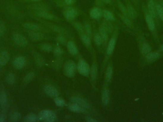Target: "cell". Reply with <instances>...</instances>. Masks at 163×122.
<instances>
[{"instance_id": "cell-32", "label": "cell", "mask_w": 163, "mask_h": 122, "mask_svg": "<svg viewBox=\"0 0 163 122\" xmlns=\"http://www.w3.org/2000/svg\"><path fill=\"white\" fill-rule=\"evenodd\" d=\"M115 4L117 7L118 8L119 11H120V12L125 15L128 16V12H127V10L126 5H124L121 0H115Z\"/></svg>"}, {"instance_id": "cell-39", "label": "cell", "mask_w": 163, "mask_h": 122, "mask_svg": "<svg viewBox=\"0 0 163 122\" xmlns=\"http://www.w3.org/2000/svg\"><path fill=\"white\" fill-rule=\"evenodd\" d=\"M53 52V55L56 57H61L64 53L63 49L58 45L54 46Z\"/></svg>"}, {"instance_id": "cell-4", "label": "cell", "mask_w": 163, "mask_h": 122, "mask_svg": "<svg viewBox=\"0 0 163 122\" xmlns=\"http://www.w3.org/2000/svg\"><path fill=\"white\" fill-rule=\"evenodd\" d=\"M31 15L38 17L39 18L47 20V21H53V22H63L64 20L58 17L57 15L53 14L52 11H30Z\"/></svg>"}, {"instance_id": "cell-29", "label": "cell", "mask_w": 163, "mask_h": 122, "mask_svg": "<svg viewBox=\"0 0 163 122\" xmlns=\"http://www.w3.org/2000/svg\"><path fill=\"white\" fill-rule=\"evenodd\" d=\"M10 59V55L8 52L4 51L0 53V66L6 65Z\"/></svg>"}, {"instance_id": "cell-20", "label": "cell", "mask_w": 163, "mask_h": 122, "mask_svg": "<svg viewBox=\"0 0 163 122\" xmlns=\"http://www.w3.org/2000/svg\"><path fill=\"white\" fill-rule=\"evenodd\" d=\"M66 46L70 55L72 56H77L78 55V48L74 40H69Z\"/></svg>"}, {"instance_id": "cell-17", "label": "cell", "mask_w": 163, "mask_h": 122, "mask_svg": "<svg viewBox=\"0 0 163 122\" xmlns=\"http://www.w3.org/2000/svg\"><path fill=\"white\" fill-rule=\"evenodd\" d=\"M91 18L94 20L99 21L103 17V9L94 6L89 11Z\"/></svg>"}, {"instance_id": "cell-3", "label": "cell", "mask_w": 163, "mask_h": 122, "mask_svg": "<svg viewBox=\"0 0 163 122\" xmlns=\"http://www.w3.org/2000/svg\"><path fill=\"white\" fill-rule=\"evenodd\" d=\"M62 14L64 19L69 22L75 21L77 18L82 15L83 12L76 6H67L63 9Z\"/></svg>"}, {"instance_id": "cell-50", "label": "cell", "mask_w": 163, "mask_h": 122, "mask_svg": "<svg viewBox=\"0 0 163 122\" xmlns=\"http://www.w3.org/2000/svg\"><path fill=\"white\" fill-rule=\"evenodd\" d=\"M6 27L3 21H0V37H3L5 33Z\"/></svg>"}, {"instance_id": "cell-16", "label": "cell", "mask_w": 163, "mask_h": 122, "mask_svg": "<svg viewBox=\"0 0 163 122\" xmlns=\"http://www.w3.org/2000/svg\"><path fill=\"white\" fill-rule=\"evenodd\" d=\"M44 91L48 96L51 98H55L60 95L58 89L53 85H45L44 87Z\"/></svg>"}, {"instance_id": "cell-44", "label": "cell", "mask_w": 163, "mask_h": 122, "mask_svg": "<svg viewBox=\"0 0 163 122\" xmlns=\"http://www.w3.org/2000/svg\"><path fill=\"white\" fill-rule=\"evenodd\" d=\"M61 57L62 56L57 57L56 60L54 61V62H53V68L54 69L58 70L62 66L63 62H62V59Z\"/></svg>"}, {"instance_id": "cell-56", "label": "cell", "mask_w": 163, "mask_h": 122, "mask_svg": "<svg viewBox=\"0 0 163 122\" xmlns=\"http://www.w3.org/2000/svg\"><path fill=\"white\" fill-rule=\"evenodd\" d=\"M160 4L161 6H162V8H163V1H161Z\"/></svg>"}, {"instance_id": "cell-25", "label": "cell", "mask_w": 163, "mask_h": 122, "mask_svg": "<svg viewBox=\"0 0 163 122\" xmlns=\"http://www.w3.org/2000/svg\"><path fill=\"white\" fill-rule=\"evenodd\" d=\"M103 17L104 19L110 22H115L116 21V17L115 14L112 12V11L107 9H103Z\"/></svg>"}, {"instance_id": "cell-55", "label": "cell", "mask_w": 163, "mask_h": 122, "mask_svg": "<svg viewBox=\"0 0 163 122\" xmlns=\"http://www.w3.org/2000/svg\"><path fill=\"white\" fill-rule=\"evenodd\" d=\"M5 118L3 116L0 115V122H4L5 121Z\"/></svg>"}, {"instance_id": "cell-58", "label": "cell", "mask_w": 163, "mask_h": 122, "mask_svg": "<svg viewBox=\"0 0 163 122\" xmlns=\"http://www.w3.org/2000/svg\"><path fill=\"white\" fill-rule=\"evenodd\" d=\"M131 1H133V2H135V1H137V0H131Z\"/></svg>"}, {"instance_id": "cell-49", "label": "cell", "mask_w": 163, "mask_h": 122, "mask_svg": "<svg viewBox=\"0 0 163 122\" xmlns=\"http://www.w3.org/2000/svg\"><path fill=\"white\" fill-rule=\"evenodd\" d=\"M95 6H97L98 7L104 9L105 7V4L103 1V0H94V2Z\"/></svg>"}, {"instance_id": "cell-36", "label": "cell", "mask_w": 163, "mask_h": 122, "mask_svg": "<svg viewBox=\"0 0 163 122\" xmlns=\"http://www.w3.org/2000/svg\"><path fill=\"white\" fill-rule=\"evenodd\" d=\"M145 20L149 29L151 31H153L155 29V26L152 17L150 15H146Z\"/></svg>"}, {"instance_id": "cell-18", "label": "cell", "mask_w": 163, "mask_h": 122, "mask_svg": "<svg viewBox=\"0 0 163 122\" xmlns=\"http://www.w3.org/2000/svg\"><path fill=\"white\" fill-rule=\"evenodd\" d=\"M13 41L16 45L21 47H25L28 45V41L26 37L20 34H15L12 37Z\"/></svg>"}, {"instance_id": "cell-53", "label": "cell", "mask_w": 163, "mask_h": 122, "mask_svg": "<svg viewBox=\"0 0 163 122\" xmlns=\"http://www.w3.org/2000/svg\"><path fill=\"white\" fill-rule=\"evenodd\" d=\"M103 1L106 5H109L113 7H114L115 5V0H103Z\"/></svg>"}, {"instance_id": "cell-28", "label": "cell", "mask_w": 163, "mask_h": 122, "mask_svg": "<svg viewBox=\"0 0 163 122\" xmlns=\"http://www.w3.org/2000/svg\"><path fill=\"white\" fill-rule=\"evenodd\" d=\"M68 109L72 112L75 113H84L86 112V110L81 107L79 105H77V104H74V103H71L68 105Z\"/></svg>"}, {"instance_id": "cell-31", "label": "cell", "mask_w": 163, "mask_h": 122, "mask_svg": "<svg viewBox=\"0 0 163 122\" xmlns=\"http://www.w3.org/2000/svg\"><path fill=\"white\" fill-rule=\"evenodd\" d=\"M72 26L75 28L78 34H81V33H85V27L83 26V24L81 23V22L79 21H74L72 22H70Z\"/></svg>"}, {"instance_id": "cell-48", "label": "cell", "mask_w": 163, "mask_h": 122, "mask_svg": "<svg viewBox=\"0 0 163 122\" xmlns=\"http://www.w3.org/2000/svg\"><path fill=\"white\" fill-rule=\"evenodd\" d=\"M156 12L159 16L160 18L163 21V8L159 4H157L156 5Z\"/></svg>"}, {"instance_id": "cell-45", "label": "cell", "mask_w": 163, "mask_h": 122, "mask_svg": "<svg viewBox=\"0 0 163 122\" xmlns=\"http://www.w3.org/2000/svg\"><path fill=\"white\" fill-rule=\"evenodd\" d=\"M51 1L54 4V5L57 6V7L64 9L66 7L64 0H51Z\"/></svg>"}, {"instance_id": "cell-43", "label": "cell", "mask_w": 163, "mask_h": 122, "mask_svg": "<svg viewBox=\"0 0 163 122\" xmlns=\"http://www.w3.org/2000/svg\"><path fill=\"white\" fill-rule=\"evenodd\" d=\"M15 77L14 74L11 73L9 74L6 78V81L7 83L9 85H12L14 84L15 82Z\"/></svg>"}, {"instance_id": "cell-37", "label": "cell", "mask_w": 163, "mask_h": 122, "mask_svg": "<svg viewBox=\"0 0 163 122\" xmlns=\"http://www.w3.org/2000/svg\"><path fill=\"white\" fill-rule=\"evenodd\" d=\"M53 101H54V104L57 107H62L66 105V103L64 99L60 97L59 96L53 98Z\"/></svg>"}, {"instance_id": "cell-23", "label": "cell", "mask_w": 163, "mask_h": 122, "mask_svg": "<svg viewBox=\"0 0 163 122\" xmlns=\"http://www.w3.org/2000/svg\"><path fill=\"white\" fill-rule=\"evenodd\" d=\"M100 24L106 30L109 34H112L115 30V25L114 24L113 22L107 21L104 19L102 20Z\"/></svg>"}, {"instance_id": "cell-24", "label": "cell", "mask_w": 163, "mask_h": 122, "mask_svg": "<svg viewBox=\"0 0 163 122\" xmlns=\"http://www.w3.org/2000/svg\"><path fill=\"white\" fill-rule=\"evenodd\" d=\"M92 22L90 21L89 19L85 18L83 22V26L85 27V33L88 37L92 39L93 37V26Z\"/></svg>"}, {"instance_id": "cell-41", "label": "cell", "mask_w": 163, "mask_h": 122, "mask_svg": "<svg viewBox=\"0 0 163 122\" xmlns=\"http://www.w3.org/2000/svg\"><path fill=\"white\" fill-rule=\"evenodd\" d=\"M159 54L157 53H149L146 55L145 58L148 61H153L159 58Z\"/></svg>"}, {"instance_id": "cell-14", "label": "cell", "mask_w": 163, "mask_h": 122, "mask_svg": "<svg viewBox=\"0 0 163 122\" xmlns=\"http://www.w3.org/2000/svg\"><path fill=\"white\" fill-rule=\"evenodd\" d=\"M96 57H93L94 60L91 66L90 77L91 82L93 87H94L98 77V64L96 60Z\"/></svg>"}, {"instance_id": "cell-22", "label": "cell", "mask_w": 163, "mask_h": 122, "mask_svg": "<svg viewBox=\"0 0 163 122\" xmlns=\"http://www.w3.org/2000/svg\"><path fill=\"white\" fill-rule=\"evenodd\" d=\"M124 1L126 4L128 16L130 18L134 19L137 16V11L132 5L130 0H124Z\"/></svg>"}, {"instance_id": "cell-34", "label": "cell", "mask_w": 163, "mask_h": 122, "mask_svg": "<svg viewBox=\"0 0 163 122\" xmlns=\"http://www.w3.org/2000/svg\"><path fill=\"white\" fill-rule=\"evenodd\" d=\"M53 46L48 43H42L38 45V48L42 52L50 53L53 51Z\"/></svg>"}, {"instance_id": "cell-6", "label": "cell", "mask_w": 163, "mask_h": 122, "mask_svg": "<svg viewBox=\"0 0 163 122\" xmlns=\"http://www.w3.org/2000/svg\"><path fill=\"white\" fill-rule=\"evenodd\" d=\"M22 26L23 28L28 30L41 31L45 34H54L53 31L48 29L47 27L45 26L42 24H38V23H34L27 22L23 23Z\"/></svg>"}, {"instance_id": "cell-42", "label": "cell", "mask_w": 163, "mask_h": 122, "mask_svg": "<svg viewBox=\"0 0 163 122\" xmlns=\"http://www.w3.org/2000/svg\"><path fill=\"white\" fill-rule=\"evenodd\" d=\"M7 101V97L4 92H1L0 93V104L2 107H4Z\"/></svg>"}, {"instance_id": "cell-52", "label": "cell", "mask_w": 163, "mask_h": 122, "mask_svg": "<svg viewBox=\"0 0 163 122\" xmlns=\"http://www.w3.org/2000/svg\"><path fill=\"white\" fill-rule=\"evenodd\" d=\"M65 5L67 6H74L76 4L77 0H64Z\"/></svg>"}, {"instance_id": "cell-26", "label": "cell", "mask_w": 163, "mask_h": 122, "mask_svg": "<svg viewBox=\"0 0 163 122\" xmlns=\"http://www.w3.org/2000/svg\"><path fill=\"white\" fill-rule=\"evenodd\" d=\"M26 59L23 56H19L13 61V67L17 69H21L26 65Z\"/></svg>"}, {"instance_id": "cell-30", "label": "cell", "mask_w": 163, "mask_h": 122, "mask_svg": "<svg viewBox=\"0 0 163 122\" xmlns=\"http://www.w3.org/2000/svg\"><path fill=\"white\" fill-rule=\"evenodd\" d=\"M156 5L153 0H149L148 3V8L149 15L152 17L155 18L156 15Z\"/></svg>"}, {"instance_id": "cell-13", "label": "cell", "mask_w": 163, "mask_h": 122, "mask_svg": "<svg viewBox=\"0 0 163 122\" xmlns=\"http://www.w3.org/2000/svg\"><path fill=\"white\" fill-rule=\"evenodd\" d=\"M79 35L81 41L82 42L83 44L86 46V48L88 49V50L90 51L91 55H92L93 58L96 57V54H95L96 53H95L93 48L92 47L91 39L90 38L88 37L86 33L79 34Z\"/></svg>"}, {"instance_id": "cell-57", "label": "cell", "mask_w": 163, "mask_h": 122, "mask_svg": "<svg viewBox=\"0 0 163 122\" xmlns=\"http://www.w3.org/2000/svg\"><path fill=\"white\" fill-rule=\"evenodd\" d=\"M161 49L162 51H163V45L161 46Z\"/></svg>"}, {"instance_id": "cell-54", "label": "cell", "mask_w": 163, "mask_h": 122, "mask_svg": "<svg viewBox=\"0 0 163 122\" xmlns=\"http://www.w3.org/2000/svg\"><path fill=\"white\" fill-rule=\"evenodd\" d=\"M85 119H86V121H87L88 122H97L96 120L95 119L92 118V117H90V116H86L85 117Z\"/></svg>"}, {"instance_id": "cell-51", "label": "cell", "mask_w": 163, "mask_h": 122, "mask_svg": "<svg viewBox=\"0 0 163 122\" xmlns=\"http://www.w3.org/2000/svg\"><path fill=\"white\" fill-rule=\"evenodd\" d=\"M43 0H18V3L21 4H27L30 3H36L38 1H42Z\"/></svg>"}, {"instance_id": "cell-33", "label": "cell", "mask_w": 163, "mask_h": 122, "mask_svg": "<svg viewBox=\"0 0 163 122\" xmlns=\"http://www.w3.org/2000/svg\"><path fill=\"white\" fill-rule=\"evenodd\" d=\"M34 59L35 60V64L37 66L41 67L45 64V60L41 55L38 53H34Z\"/></svg>"}, {"instance_id": "cell-10", "label": "cell", "mask_w": 163, "mask_h": 122, "mask_svg": "<svg viewBox=\"0 0 163 122\" xmlns=\"http://www.w3.org/2000/svg\"><path fill=\"white\" fill-rule=\"evenodd\" d=\"M69 101L71 103L77 104L86 111L90 110L92 108L90 103L85 98L80 96H72L69 98Z\"/></svg>"}, {"instance_id": "cell-38", "label": "cell", "mask_w": 163, "mask_h": 122, "mask_svg": "<svg viewBox=\"0 0 163 122\" xmlns=\"http://www.w3.org/2000/svg\"><path fill=\"white\" fill-rule=\"evenodd\" d=\"M24 121L26 122H35L38 121V115H36L35 114H28L26 117H24Z\"/></svg>"}, {"instance_id": "cell-1", "label": "cell", "mask_w": 163, "mask_h": 122, "mask_svg": "<svg viewBox=\"0 0 163 122\" xmlns=\"http://www.w3.org/2000/svg\"><path fill=\"white\" fill-rule=\"evenodd\" d=\"M118 26L117 25H115V30L112 34L111 37L110 38V40H109L106 48H105V58L103 61L101 69V76H102V75H103L104 69L107 64L108 61L109 60V59L114 52L115 46L116 45V41H117V37L118 35Z\"/></svg>"}, {"instance_id": "cell-19", "label": "cell", "mask_w": 163, "mask_h": 122, "mask_svg": "<svg viewBox=\"0 0 163 122\" xmlns=\"http://www.w3.org/2000/svg\"><path fill=\"white\" fill-rule=\"evenodd\" d=\"M113 73H114V67H113L112 62L111 61L110 62H109L107 66L106 70H105V83H108L109 85V83H111L112 79Z\"/></svg>"}, {"instance_id": "cell-2", "label": "cell", "mask_w": 163, "mask_h": 122, "mask_svg": "<svg viewBox=\"0 0 163 122\" xmlns=\"http://www.w3.org/2000/svg\"><path fill=\"white\" fill-rule=\"evenodd\" d=\"M33 16L35 19L40 22L42 25H44L45 26L47 27L48 29L52 31H53L54 34H63L66 35L67 37L71 35V32L69 30H68L67 29H66V28L61 26H58L57 24L52 23L50 22V21L39 18L38 17L34 16Z\"/></svg>"}, {"instance_id": "cell-27", "label": "cell", "mask_w": 163, "mask_h": 122, "mask_svg": "<svg viewBox=\"0 0 163 122\" xmlns=\"http://www.w3.org/2000/svg\"><path fill=\"white\" fill-rule=\"evenodd\" d=\"M116 15L119 17V18L121 19V21L123 22L127 26H128L129 28H133V23H132V21L131 20V18H130L129 17L127 16L122 14L121 12H116Z\"/></svg>"}, {"instance_id": "cell-40", "label": "cell", "mask_w": 163, "mask_h": 122, "mask_svg": "<svg viewBox=\"0 0 163 122\" xmlns=\"http://www.w3.org/2000/svg\"><path fill=\"white\" fill-rule=\"evenodd\" d=\"M21 118V114L18 112H15L12 113L11 114L10 117H9V119L11 122H17V121H19Z\"/></svg>"}, {"instance_id": "cell-9", "label": "cell", "mask_w": 163, "mask_h": 122, "mask_svg": "<svg viewBox=\"0 0 163 122\" xmlns=\"http://www.w3.org/2000/svg\"><path fill=\"white\" fill-rule=\"evenodd\" d=\"M77 70L79 74L85 77H89L90 75V66L85 59L81 57L78 60Z\"/></svg>"}, {"instance_id": "cell-46", "label": "cell", "mask_w": 163, "mask_h": 122, "mask_svg": "<svg viewBox=\"0 0 163 122\" xmlns=\"http://www.w3.org/2000/svg\"><path fill=\"white\" fill-rule=\"evenodd\" d=\"M35 76V73H34V72H30V73L27 74L26 76L24 77V81L26 83L30 82L32 81L34 78Z\"/></svg>"}, {"instance_id": "cell-47", "label": "cell", "mask_w": 163, "mask_h": 122, "mask_svg": "<svg viewBox=\"0 0 163 122\" xmlns=\"http://www.w3.org/2000/svg\"><path fill=\"white\" fill-rule=\"evenodd\" d=\"M151 51V47L148 44H145L142 48V53L143 55H147Z\"/></svg>"}, {"instance_id": "cell-5", "label": "cell", "mask_w": 163, "mask_h": 122, "mask_svg": "<svg viewBox=\"0 0 163 122\" xmlns=\"http://www.w3.org/2000/svg\"><path fill=\"white\" fill-rule=\"evenodd\" d=\"M24 8L30 11H52V8L48 3L41 1L36 3L27 4Z\"/></svg>"}, {"instance_id": "cell-35", "label": "cell", "mask_w": 163, "mask_h": 122, "mask_svg": "<svg viewBox=\"0 0 163 122\" xmlns=\"http://www.w3.org/2000/svg\"><path fill=\"white\" fill-rule=\"evenodd\" d=\"M56 41L59 44H61L64 46H66L67 43V36L63 34H58L57 36L55 38Z\"/></svg>"}, {"instance_id": "cell-15", "label": "cell", "mask_w": 163, "mask_h": 122, "mask_svg": "<svg viewBox=\"0 0 163 122\" xmlns=\"http://www.w3.org/2000/svg\"><path fill=\"white\" fill-rule=\"evenodd\" d=\"M110 99V93L109 84L104 83L102 91L101 100L104 106L108 105Z\"/></svg>"}, {"instance_id": "cell-8", "label": "cell", "mask_w": 163, "mask_h": 122, "mask_svg": "<svg viewBox=\"0 0 163 122\" xmlns=\"http://www.w3.org/2000/svg\"><path fill=\"white\" fill-rule=\"evenodd\" d=\"M77 65L74 61L68 60L65 62L64 67V73L65 76L69 78L74 77L77 71Z\"/></svg>"}, {"instance_id": "cell-12", "label": "cell", "mask_w": 163, "mask_h": 122, "mask_svg": "<svg viewBox=\"0 0 163 122\" xmlns=\"http://www.w3.org/2000/svg\"><path fill=\"white\" fill-rule=\"evenodd\" d=\"M93 20V21H92V23H93V37L92 38H93L94 44L96 45V46H97L99 50L101 51V50H103L102 49V47H103V48H104V42H103V39L102 38L100 34H99L98 30L96 28V23L94 20Z\"/></svg>"}, {"instance_id": "cell-7", "label": "cell", "mask_w": 163, "mask_h": 122, "mask_svg": "<svg viewBox=\"0 0 163 122\" xmlns=\"http://www.w3.org/2000/svg\"><path fill=\"white\" fill-rule=\"evenodd\" d=\"M38 121L45 122H53L56 121L57 115L53 110L45 109L42 110L38 115Z\"/></svg>"}, {"instance_id": "cell-21", "label": "cell", "mask_w": 163, "mask_h": 122, "mask_svg": "<svg viewBox=\"0 0 163 122\" xmlns=\"http://www.w3.org/2000/svg\"><path fill=\"white\" fill-rule=\"evenodd\" d=\"M98 31L99 34H100L102 38L103 39V42H104V50L106 48V46H107L108 42L109 34L100 24H99V26H98Z\"/></svg>"}, {"instance_id": "cell-11", "label": "cell", "mask_w": 163, "mask_h": 122, "mask_svg": "<svg viewBox=\"0 0 163 122\" xmlns=\"http://www.w3.org/2000/svg\"><path fill=\"white\" fill-rule=\"evenodd\" d=\"M27 34L30 39L33 41H42L45 40H50L52 38L51 37L48 36L47 34L41 31L29 30L27 32Z\"/></svg>"}]
</instances>
